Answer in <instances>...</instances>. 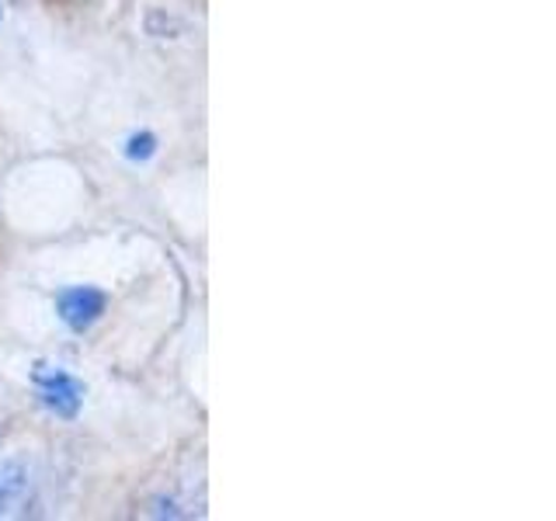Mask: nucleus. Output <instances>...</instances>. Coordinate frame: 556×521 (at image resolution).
<instances>
[{
    "instance_id": "nucleus-2",
    "label": "nucleus",
    "mask_w": 556,
    "mask_h": 521,
    "mask_svg": "<svg viewBox=\"0 0 556 521\" xmlns=\"http://www.w3.org/2000/svg\"><path fill=\"white\" fill-rule=\"evenodd\" d=\"M104 309H109V295L94 285H70L56 295V317L77 334L94 327L104 317Z\"/></svg>"
},
{
    "instance_id": "nucleus-5",
    "label": "nucleus",
    "mask_w": 556,
    "mask_h": 521,
    "mask_svg": "<svg viewBox=\"0 0 556 521\" xmlns=\"http://www.w3.org/2000/svg\"><path fill=\"white\" fill-rule=\"evenodd\" d=\"M4 434H8V417L0 414V442H4Z\"/></svg>"
},
{
    "instance_id": "nucleus-4",
    "label": "nucleus",
    "mask_w": 556,
    "mask_h": 521,
    "mask_svg": "<svg viewBox=\"0 0 556 521\" xmlns=\"http://www.w3.org/2000/svg\"><path fill=\"white\" fill-rule=\"evenodd\" d=\"M126 153L132 156V161H150V156L156 153V139H153L150 132H136V136L129 139Z\"/></svg>"
},
{
    "instance_id": "nucleus-1",
    "label": "nucleus",
    "mask_w": 556,
    "mask_h": 521,
    "mask_svg": "<svg viewBox=\"0 0 556 521\" xmlns=\"http://www.w3.org/2000/svg\"><path fill=\"white\" fill-rule=\"evenodd\" d=\"M31 386L39 393V404L63 421H74L84 407V382L74 372H66L63 365H39L31 372Z\"/></svg>"
},
{
    "instance_id": "nucleus-6",
    "label": "nucleus",
    "mask_w": 556,
    "mask_h": 521,
    "mask_svg": "<svg viewBox=\"0 0 556 521\" xmlns=\"http://www.w3.org/2000/svg\"><path fill=\"white\" fill-rule=\"evenodd\" d=\"M0 17H4V8H0Z\"/></svg>"
},
{
    "instance_id": "nucleus-3",
    "label": "nucleus",
    "mask_w": 556,
    "mask_h": 521,
    "mask_svg": "<svg viewBox=\"0 0 556 521\" xmlns=\"http://www.w3.org/2000/svg\"><path fill=\"white\" fill-rule=\"evenodd\" d=\"M35 491V469L25 456L0 459V518L22 514Z\"/></svg>"
}]
</instances>
